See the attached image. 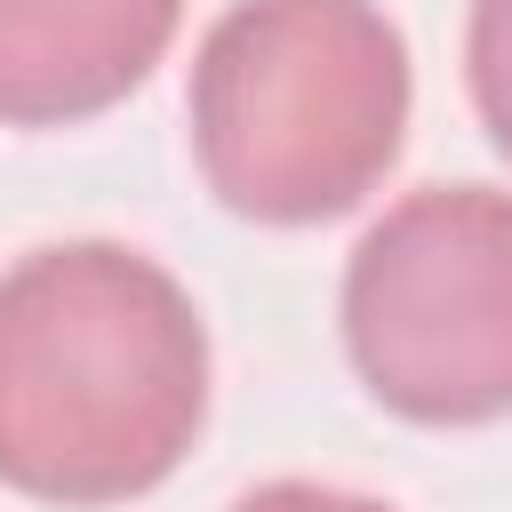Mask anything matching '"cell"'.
<instances>
[{
  "label": "cell",
  "mask_w": 512,
  "mask_h": 512,
  "mask_svg": "<svg viewBox=\"0 0 512 512\" xmlns=\"http://www.w3.org/2000/svg\"><path fill=\"white\" fill-rule=\"evenodd\" d=\"M464 88L488 128V144L512 160V0H472L464 8Z\"/></svg>",
  "instance_id": "cell-5"
},
{
  "label": "cell",
  "mask_w": 512,
  "mask_h": 512,
  "mask_svg": "<svg viewBox=\"0 0 512 512\" xmlns=\"http://www.w3.org/2000/svg\"><path fill=\"white\" fill-rule=\"evenodd\" d=\"M232 512H392V504L384 496H360V488H328V480H264Z\"/></svg>",
  "instance_id": "cell-6"
},
{
  "label": "cell",
  "mask_w": 512,
  "mask_h": 512,
  "mask_svg": "<svg viewBox=\"0 0 512 512\" xmlns=\"http://www.w3.org/2000/svg\"><path fill=\"white\" fill-rule=\"evenodd\" d=\"M408 40L376 0H232L192 56V160L248 224L360 208L408 144Z\"/></svg>",
  "instance_id": "cell-2"
},
{
  "label": "cell",
  "mask_w": 512,
  "mask_h": 512,
  "mask_svg": "<svg viewBox=\"0 0 512 512\" xmlns=\"http://www.w3.org/2000/svg\"><path fill=\"white\" fill-rule=\"evenodd\" d=\"M344 352L376 408L464 432L512 416V192L424 184L344 256Z\"/></svg>",
  "instance_id": "cell-3"
},
{
  "label": "cell",
  "mask_w": 512,
  "mask_h": 512,
  "mask_svg": "<svg viewBox=\"0 0 512 512\" xmlns=\"http://www.w3.org/2000/svg\"><path fill=\"white\" fill-rule=\"evenodd\" d=\"M208 424V320L128 240H48L0 272V488L64 512L152 496Z\"/></svg>",
  "instance_id": "cell-1"
},
{
  "label": "cell",
  "mask_w": 512,
  "mask_h": 512,
  "mask_svg": "<svg viewBox=\"0 0 512 512\" xmlns=\"http://www.w3.org/2000/svg\"><path fill=\"white\" fill-rule=\"evenodd\" d=\"M184 0H0V128H80L176 48Z\"/></svg>",
  "instance_id": "cell-4"
}]
</instances>
